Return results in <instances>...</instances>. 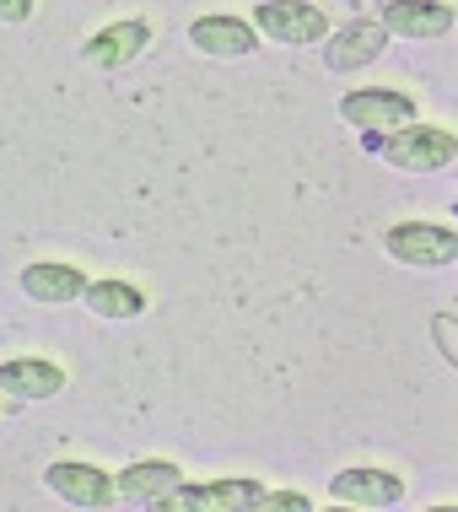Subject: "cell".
<instances>
[{
  "mask_svg": "<svg viewBox=\"0 0 458 512\" xmlns=\"http://www.w3.org/2000/svg\"><path fill=\"white\" fill-rule=\"evenodd\" d=\"M362 146L378 151L383 162H394L399 173H442L458 157V135L437 130V124H405V130H388V135L362 130Z\"/></svg>",
  "mask_w": 458,
  "mask_h": 512,
  "instance_id": "1",
  "label": "cell"
},
{
  "mask_svg": "<svg viewBox=\"0 0 458 512\" xmlns=\"http://www.w3.org/2000/svg\"><path fill=\"white\" fill-rule=\"evenodd\" d=\"M383 248H388V259H399L410 270H448L458 259V232L432 227V221H399V227H388Z\"/></svg>",
  "mask_w": 458,
  "mask_h": 512,
  "instance_id": "2",
  "label": "cell"
},
{
  "mask_svg": "<svg viewBox=\"0 0 458 512\" xmlns=\"http://www.w3.org/2000/svg\"><path fill=\"white\" fill-rule=\"evenodd\" d=\"M340 119L351 124V130L388 135V130L415 124V98L410 92H388V87H362V92H345L340 98Z\"/></svg>",
  "mask_w": 458,
  "mask_h": 512,
  "instance_id": "3",
  "label": "cell"
},
{
  "mask_svg": "<svg viewBox=\"0 0 458 512\" xmlns=\"http://www.w3.org/2000/svg\"><path fill=\"white\" fill-rule=\"evenodd\" d=\"M254 27L270 44H324L329 38V17L308 0H259Z\"/></svg>",
  "mask_w": 458,
  "mask_h": 512,
  "instance_id": "4",
  "label": "cell"
},
{
  "mask_svg": "<svg viewBox=\"0 0 458 512\" xmlns=\"http://www.w3.org/2000/svg\"><path fill=\"white\" fill-rule=\"evenodd\" d=\"M329 496L345 507H399L405 502V480L394 469H378V464H356V469H340L329 480Z\"/></svg>",
  "mask_w": 458,
  "mask_h": 512,
  "instance_id": "5",
  "label": "cell"
},
{
  "mask_svg": "<svg viewBox=\"0 0 458 512\" xmlns=\"http://www.w3.org/2000/svg\"><path fill=\"white\" fill-rule=\"evenodd\" d=\"M378 22H383V33H394V38L432 44V38L453 33V6H448V0H388Z\"/></svg>",
  "mask_w": 458,
  "mask_h": 512,
  "instance_id": "6",
  "label": "cell"
},
{
  "mask_svg": "<svg viewBox=\"0 0 458 512\" xmlns=\"http://www.w3.org/2000/svg\"><path fill=\"white\" fill-rule=\"evenodd\" d=\"M383 49H388L383 22H378V17H356V22H345L340 33H329L324 65H329L335 76H345V71H362V65H372Z\"/></svg>",
  "mask_w": 458,
  "mask_h": 512,
  "instance_id": "7",
  "label": "cell"
},
{
  "mask_svg": "<svg viewBox=\"0 0 458 512\" xmlns=\"http://www.w3.org/2000/svg\"><path fill=\"white\" fill-rule=\"evenodd\" d=\"M259 502V486L248 475H232V480H211V486H178L168 496H157V507L168 512H184V507H211V512H248Z\"/></svg>",
  "mask_w": 458,
  "mask_h": 512,
  "instance_id": "8",
  "label": "cell"
},
{
  "mask_svg": "<svg viewBox=\"0 0 458 512\" xmlns=\"http://www.w3.org/2000/svg\"><path fill=\"white\" fill-rule=\"evenodd\" d=\"M49 491L71 507H108L114 502V475H103L97 464H81V459H60L44 469Z\"/></svg>",
  "mask_w": 458,
  "mask_h": 512,
  "instance_id": "9",
  "label": "cell"
},
{
  "mask_svg": "<svg viewBox=\"0 0 458 512\" xmlns=\"http://www.w3.org/2000/svg\"><path fill=\"white\" fill-rule=\"evenodd\" d=\"M22 292L33 302H44V308H65V302H81L87 275L76 265H65V259H38V265L22 270Z\"/></svg>",
  "mask_w": 458,
  "mask_h": 512,
  "instance_id": "10",
  "label": "cell"
},
{
  "mask_svg": "<svg viewBox=\"0 0 458 512\" xmlns=\"http://www.w3.org/2000/svg\"><path fill=\"white\" fill-rule=\"evenodd\" d=\"M146 44H151L146 22H114V27H103V33H92L81 54H87V65H97V71H119V65L141 60Z\"/></svg>",
  "mask_w": 458,
  "mask_h": 512,
  "instance_id": "11",
  "label": "cell"
},
{
  "mask_svg": "<svg viewBox=\"0 0 458 512\" xmlns=\"http://www.w3.org/2000/svg\"><path fill=\"white\" fill-rule=\"evenodd\" d=\"M189 44L200 54H211V60H238V54L259 49V38L243 17H200L189 27Z\"/></svg>",
  "mask_w": 458,
  "mask_h": 512,
  "instance_id": "12",
  "label": "cell"
},
{
  "mask_svg": "<svg viewBox=\"0 0 458 512\" xmlns=\"http://www.w3.org/2000/svg\"><path fill=\"white\" fill-rule=\"evenodd\" d=\"M0 389L17 399H54L65 389V372L44 356H17V362H0Z\"/></svg>",
  "mask_w": 458,
  "mask_h": 512,
  "instance_id": "13",
  "label": "cell"
},
{
  "mask_svg": "<svg viewBox=\"0 0 458 512\" xmlns=\"http://www.w3.org/2000/svg\"><path fill=\"white\" fill-rule=\"evenodd\" d=\"M178 480H184V469L168 464V459H141V464H130L124 475L114 480V491L119 496H130V502H157V496H168Z\"/></svg>",
  "mask_w": 458,
  "mask_h": 512,
  "instance_id": "14",
  "label": "cell"
},
{
  "mask_svg": "<svg viewBox=\"0 0 458 512\" xmlns=\"http://www.w3.org/2000/svg\"><path fill=\"white\" fill-rule=\"evenodd\" d=\"M81 302H87L97 318H141L146 313V292L130 281H87Z\"/></svg>",
  "mask_w": 458,
  "mask_h": 512,
  "instance_id": "15",
  "label": "cell"
},
{
  "mask_svg": "<svg viewBox=\"0 0 458 512\" xmlns=\"http://www.w3.org/2000/svg\"><path fill=\"white\" fill-rule=\"evenodd\" d=\"M254 507H265V512H308L313 502H308L302 491H259Z\"/></svg>",
  "mask_w": 458,
  "mask_h": 512,
  "instance_id": "16",
  "label": "cell"
},
{
  "mask_svg": "<svg viewBox=\"0 0 458 512\" xmlns=\"http://www.w3.org/2000/svg\"><path fill=\"white\" fill-rule=\"evenodd\" d=\"M432 329H437V345H442V356H448V362H458V345H453V318L442 313Z\"/></svg>",
  "mask_w": 458,
  "mask_h": 512,
  "instance_id": "17",
  "label": "cell"
},
{
  "mask_svg": "<svg viewBox=\"0 0 458 512\" xmlns=\"http://www.w3.org/2000/svg\"><path fill=\"white\" fill-rule=\"evenodd\" d=\"M33 17V0H0V22H27Z\"/></svg>",
  "mask_w": 458,
  "mask_h": 512,
  "instance_id": "18",
  "label": "cell"
}]
</instances>
